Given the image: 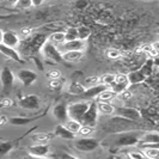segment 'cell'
I'll list each match as a JSON object with an SVG mask.
<instances>
[{"mask_svg":"<svg viewBox=\"0 0 159 159\" xmlns=\"http://www.w3.org/2000/svg\"><path fill=\"white\" fill-rule=\"evenodd\" d=\"M143 133V130H140V129H132V130H126V132L114 133L110 136V143L116 148L135 146L139 143Z\"/></svg>","mask_w":159,"mask_h":159,"instance_id":"1","label":"cell"},{"mask_svg":"<svg viewBox=\"0 0 159 159\" xmlns=\"http://www.w3.org/2000/svg\"><path fill=\"white\" fill-rule=\"evenodd\" d=\"M138 123L139 122H134L126 117L115 115L107 121L104 127L107 130H109L111 133H120V132H126V130H132V129H139L136 126Z\"/></svg>","mask_w":159,"mask_h":159,"instance_id":"2","label":"cell"},{"mask_svg":"<svg viewBox=\"0 0 159 159\" xmlns=\"http://www.w3.org/2000/svg\"><path fill=\"white\" fill-rule=\"evenodd\" d=\"M74 147L80 152H93L99 147V141L95 138L90 136H80V139H75L73 143Z\"/></svg>","mask_w":159,"mask_h":159,"instance_id":"3","label":"cell"},{"mask_svg":"<svg viewBox=\"0 0 159 159\" xmlns=\"http://www.w3.org/2000/svg\"><path fill=\"white\" fill-rule=\"evenodd\" d=\"M89 105H90V102H88V101H79V102H75V103L68 104L67 110H68L70 119L81 121L85 111L88 110Z\"/></svg>","mask_w":159,"mask_h":159,"instance_id":"4","label":"cell"},{"mask_svg":"<svg viewBox=\"0 0 159 159\" xmlns=\"http://www.w3.org/2000/svg\"><path fill=\"white\" fill-rule=\"evenodd\" d=\"M41 50H42V54L44 55V57H47L48 60H52L54 62L64 61L62 60V52L56 47L52 41H46L44 44L41 48Z\"/></svg>","mask_w":159,"mask_h":159,"instance_id":"5","label":"cell"},{"mask_svg":"<svg viewBox=\"0 0 159 159\" xmlns=\"http://www.w3.org/2000/svg\"><path fill=\"white\" fill-rule=\"evenodd\" d=\"M0 81H1V88L4 95L7 96L15 85V74L11 71L10 67H4L0 72Z\"/></svg>","mask_w":159,"mask_h":159,"instance_id":"6","label":"cell"},{"mask_svg":"<svg viewBox=\"0 0 159 159\" xmlns=\"http://www.w3.org/2000/svg\"><path fill=\"white\" fill-rule=\"evenodd\" d=\"M98 108H97V102H90L88 110L85 111L83 119H81V125H86V126H91V127H96L97 121H98Z\"/></svg>","mask_w":159,"mask_h":159,"instance_id":"7","label":"cell"},{"mask_svg":"<svg viewBox=\"0 0 159 159\" xmlns=\"http://www.w3.org/2000/svg\"><path fill=\"white\" fill-rule=\"evenodd\" d=\"M19 105L25 109V110H30V111H36V110H40L41 108V101L40 97L36 95H28L24 96L19 99Z\"/></svg>","mask_w":159,"mask_h":159,"instance_id":"8","label":"cell"},{"mask_svg":"<svg viewBox=\"0 0 159 159\" xmlns=\"http://www.w3.org/2000/svg\"><path fill=\"white\" fill-rule=\"evenodd\" d=\"M115 115H119L122 117L134 121V122H140L141 120V114L135 108H130V107H119L115 108Z\"/></svg>","mask_w":159,"mask_h":159,"instance_id":"9","label":"cell"},{"mask_svg":"<svg viewBox=\"0 0 159 159\" xmlns=\"http://www.w3.org/2000/svg\"><path fill=\"white\" fill-rule=\"evenodd\" d=\"M17 78L20 80V83L25 88H28V86H31L37 80V73L35 71H31V70H28V68H23V70L18 71Z\"/></svg>","mask_w":159,"mask_h":159,"instance_id":"10","label":"cell"},{"mask_svg":"<svg viewBox=\"0 0 159 159\" xmlns=\"http://www.w3.org/2000/svg\"><path fill=\"white\" fill-rule=\"evenodd\" d=\"M28 152L31 157H37V158H43V157H48L49 152H50V147L48 143H35L28 148Z\"/></svg>","mask_w":159,"mask_h":159,"instance_id":"11","label":"cell"},{"mask_svg":"<svg viewBox=\"0 0 159 159\" xmlns=\"http://www.w3.org/2000/svg\"><path fill=\"white\" fill-rule=\"evenodd\" d=\"M0 53H1V55L6 56V57L16 61L18 64H23L24 62V60L20 57V54L17 52L15 48L8 47V46L4 44V43H0Z\"/></svg>","mask_w":159,"mask_h":159,"instance_id":"12","label":"cell"},{"mask_svg":"<svg viewBox=\"0 0 159 159\" xmlns=\"http://www.w3.org/2000/svg\"><path fill=\"white\" fill-rule=\"evenodd\" d=\"M47 36L43 35V34H35L30 37V40L28 41V49L30 52H35L37 49H41L42 46L44 44V42L47 41Z\"/></svg>","mask_w":159,"mask_h":159,"instance_id":"13","label":"cell"},{"mask_svg":"<svg viewBox=\"0 0 159 159\" xmlns=\"http://www.w3.org/2000/svg\"><path fill=\"white\" fill-rule=\"evenodd\" d=\"M53 116L55 117L59 122H66L70 119L68 116V110H67V104L66 103H57L53 108Z\"/></svg>","mask_w":159,"mask_h":159,"instance_id":"14","label":"cell"},{"mask_svg":"<svg viewBox=\"0 0 159 159\" xmlns=\"http://www.w3.org/2000/svg\"><path fill=\"white\" fill-rule=\"evenodd\" d=\"M107 88H108V86H105L103 84H98V85L91 86V88H86L85 91L80 95V97L84 98V99H93L96 97H98L99 93H101L103 90H105Z\"/></svg>","mask_w":159,"mask_h":159,"instance_id":"15","label":"cell"},{"mask_svg":"<svg viewBox=\"0 0 159 159\" xmlns=\"http://www.w3.org/2000/svg\"><path fill=\"white\" fill-rule=\"evenodd\" d=\"M60 50L61 52H68V50H83L85 48L84 41L79 40H73V41H66L62 44H60Z\"/></svg>","mask_w":159,"mask_h":159,"instance_id":"16","label":"cell"},{"mask_svg":"<svg viewBox=\"0 0 159 159\" xmlns=\"http://www.w3.org/2000/svg\"><path fill=\"white\" fill-rule=\"evenodd\" d=\"M54 134L55 136H59L64 140H74L75 138V134L72 133L70 129H67L65 125H56L54 128Z\"/></svg>","mask_w":159,"mask_h":159,"instance_id":"17","label":"cell"},{"mask_svg":"<svg viewBox=\"0 0 159 159\" xmlns=\"http://www.w3.org/2000/svg\"><path fill=\"white\" fill-rule=\"evenodd\" d=\"M2 43L8 47L16 48L19 44V37L15 31L8 30V31L4 32V35H2Z\"/></svg>","mask_w":159,"mask_h":159,"instance_id":"18","label":"cell"},{"mask_svg":"<svg viewBox=\"0 0 159 159\" xmlns=\"http://www.w3.org/2000/svg\"><path fill=\"white\" fill-rule=\"evenodd\" d=\"M83 50H68L62 53V60L66 62H78L83 59Z\"/></svg>","mask_w":159,"mask_h":159,"instance_id":"19","label":"cell"},{"mask_svg":"<svg viewBox=\"0 0 159 159\" xmlns=\"http://www.w3.org/2000/svg\"><path fill=\"white\" fill-rule=\"evenodd\" d=\"M44 115H46V111L42 112L41 115L36 116V117H22V116H17V117H11V119H8V122H10L11 125H13V126H24V125L31 123L32 121H35V120L41 119V117L44 116Z\"/></svg>","mask_w":159,"mask_h":159,"instance_id":"20","label":"cell"},{"mask_svg":"<svg viewBox=\"0 0 159 159\" xmlns=\"http://www.w3.org/2000/svg\"><path fill=\"white\" fill-rule=\"evenodd\" d=\"M127 75H128V80H129V85L130 84H140V83H143L145 80L147 79V77L140 70L130 72V73H128Z\"/></svg>","mask_w":159,"mask_h":159,"instance_id":"21","label":"cell"},{"mask_svg":"<svg viewBox=\"0 0 159 159\" xmlns=\"http://www.w3.org/2000/svg\"><path fill=\"white\" fill-rule=\"evenodd\" d=\"M55 136L54 133H37L31 135V140L35 143H48Z\"/></svg>","mask_w":159,"mask_h":159,"instance_id":"22","label":"cell"},{"mask_svg":"<svg viewBox=\"0 0 159 159\" xmlns=\"http://www.w3.org/2000/svg\"><path fill=\"white\" fill-rule=\"evenodd\" d=\"M97 108H98V111L99 114H103V115H112L115 114V108L111 103L109 102H102V101H98L97 102Z\"/></svg>","mask_w":159,"mask_h":159,"instance_id":"23","label":"cell"},{"mask_svg":"<svg viewBox=\"0 0 159 159\" xmlns=\"http://www.w3.org/2000/svg\"><path fill=\"white\" fill-rule=\"evenodd\" d=\"M116 97H117V93H116L112 89L107 88L105 90H103V91L99 93V96H98L97 98H98V101H102V102H111Z\"/></svg>","mask_w":159,"mask_h":159,"instance_id":"24","label":"cell"},{"mask_svg":"<svg viewBox=\"0 0 159 159\" xmlns=\"http://www.w3.org/2000/svg\"><path fill=\"white\" fill-rule=\"evenodd\" d=\"M159 143V133H145L143 132L139 143Z\"/></svg>","mask_w":159,"mask_h":159,"instance_id":"25","label":"cell"},{"mask_svg":"<svg viewBox=\"0 0 159 159\" xmlns=\"http://www.w3.org/2000/svg\"><path fill=\"white\" fill-rule=\"evenodd\" d=\"M65 126L67 127V129H70L72 133L78 134L80 127H81V122H80V121H77V120L68 119L66 122H65Z\"/></svg>","mask_w":159,"mask_h":159,"instance_id":"26","label":"cell"},{"mask_svg":"<svg viewBox=\"0 0 159 159\" xmlns=\"http://www.w3.org/2000/svg\"><path fill=\"white\" fill-rule=\"evenodd\" d=\"M49 40L52 41L55 46H60L64 42H66V37H65V32L64 31H55L53 32L49 37Z\"/></svg>","mask_w":159,"mask_h":159,"instance_id":"27","label":"cell"},{"mask_svg":"<svg viewBox=\"0 0 159 159\" xmlns=\"http://www.w3.org/2000/svg\"><path fill=\"white\" fill-rule=\"evenodd\" d=\"M153 66H154V60H153L152 57H150V59H148V60H146V61H145V64L141 66L140 71L143 72V74L148 78V77L152 74V72H153Z\"/></svg>","mask_w":159,"mask_h":159,"instance_id":"28","label":"cell"},{"mask_svg":"<svg viewBox=\"0 0 159 159\" xmlns=\"http://www.w3.org/2000/svg\"><path fill=\"white\" fill-rule=\"evenodd\" d=\"M13 147H15V143H12V141H2V143H0V157L6 156L7 153H10L13 150Z\"/></svg>","mask_w":159,"mask_h":159,"instance_id":"29","label":"cell"},{"mask_svg":"<svg viewBox=\"0 0 159 159\" xmlns=\"http://www.w3.org/2000/svg\"><path fill=\"white\" fill-rule=\"evenodd\" d=\"M85 89L86 88H85L83 84H79V83H73V84L70 85V88H68V93L80 96L84 91H85Z\"/></svg>","mask_w":159,"mask_h":159,"instance_id":"30","label":"cell"},{"mask_svg":"<svg viewBox=\"0 0 159 159\" xmlns=\"http://www.w3.org/2000/svg\"><path fill=\"white\" fill-rule=\"evenodd\" d=\"M77 29H78V39H79V40L85 41L90 37L91 30H90L89 26H86V25H80L79 28H77Z\"/></svg>","mask_w":159,"mask_h":159,"instance_id":"31","label":"cell"},{"mask_svg":"<svg viewBox=\"0 0 159 159\" xmlns=\"http://www.w3.org/2000/svg\"><path fill=\"white\" fill-rule=\"evenodd\" d=\"M65 37L66 41H73L78 39V29L75 26H70L65 31Z\"/></svg>","mask_w":159,"mask_h":159,"instance_id":"32","label":"cell"},{"mask_svg":"<svg viewBox=\"0 0 159 159\" xmlns=\"http://www.w3.org/2000/svg\"><path fill=\"white\" fill-rule=\"evenodd\" d=\"M116 79V74H112V73H108V74H104L103 77L101 78V84H103L105 86L110 88L112 84L115 83Z\"/></svg>","mask_w":159,"mask_h":159,"instance_id":"33","label":"cell"},{"mask_svg":"<svg viewBox=\"0 0 159 159\" xmlns=\"http://www.w3.org/2000/svg\"><path fill=\"white\" fill-rule=\"evenodd\" d=\"M101 84V78L98 75H92V77H88L86 79L84 80L83 85L85 88H91V86H95V85H98Z\"/></svg>","mask_w":159,"mask_h":159,"instance_id":"34","label":"cell"},{"mask_svg":"<svg viewBox=\"0 0 159 159\" xmlns=\"http://www.w3.org/2000/svg\"><path fill=\"white\" fill-rule=\"evenodd\" d=\"M105 55H107V57H109L111 60H116V59L121 57L122 53L120 52L119 49H116V48H109V49L105 50Z\"/></svg>","mask_w":159,"mask_h":159,"instance_id":"35","label":"cell"},{"mask_svg":"<svg viewBox=\"0 0 159 159\" xmlns=\"http://www.w3.org/2000/svg\"><path fill=\"white\" fill-rule=\"evenodd\" d=\"M140 52H143V53H146V54L151 55L152 57H154V56H157L159 54L158 52L154 49L153 44H143V47L140 48Z\"/></svg>","mask_w":159,"mask_h":159,"instance_id":"36","label":"cell"},{"mask_svg":"<svg viewBox=\"0 0 159 159\" xmlns=\"http://www.w3.org/2000/svg\"><path fill=\"white\" fill-rule=\"evenodd\" d=\"M95 132V127H91V126H86V125H81L78 134L80 136H90L92 133Z\"/></svg>","mask_w":159,"mask_h":159,"instance_id":"37","label":"cell"},{"mask_svg":"<svg viewBox=\"0 0 159 159\" xmlns=\"http://www.w3.org/2000/svg\"><path fill=\"white\" fill-rule=\"evenodd\" d=\"M143 154L146 156V158H159V148H143Z\"/></svg>","mask_w":159,"mask_h":159,"instance_id":"38","label":"cell"},{"mask_svg":"<svg viewBox=\"0 0 159 159\" xmlns=\"http://www.w3.org/2000/svg\"><path fill=\"white\" fill-rule=\"evenodd\" d=\"M15 6L17 8H20V10H26V8L31 7L32 2L31 0H16Z\"/></svg>","mask_w":159,"mask_h":159,"instance_id":"39","label":"cell"},{"mask_svg":"<svg viewBox=\"0 0 159 159\" xmlns=\"http://www.w3.org/2000/svg\"><path fill=\"white\" fill-rule=\"evenodd\" d=\"M115 83H117V84H123V85H127V86H129V80H128V75H127V74H123V73L116 74V79H115Z\"/></svg>","mask_w":159,"mask_h":159,"instance_id":"40","label":"cell"},{"mask_svg":"<svg viewBox=\"0 0 159 159\" xmlns=\"http://www.w3.org/2000/svg\"><path fill=\"white\" fill-rule=\"evenodd\" d=\"M48 85H49V88H50V89L57 90V89L61 88L62 81H61V79H60V78H56V79H50V80H49V83H48Z\"/></svg>","mask_w":159,"mask_h":159,"instance_id":"41","label":"cell"},{"mask_svg":"<svg viewBox=\"0 0 159 159\" xmlns=\"http://www.w3.org/2000/svg\"><path fill=\"white\" fill-rule=\"evenodd\" d=\"M47 77L49 79H56V78H61V72L59 71V70H50V71L47 73Z\"/></svg>","mask_w":159,"mask_h":159,"instance_id":"42","label":"cell"},{"mask_svg":"<svg viewBox=\"0 0 159 159\" xmlns=\"http://www.w3.org/2000/svg\"><path fill=\"white\" fill-rule=\"evenodd\" d=\"M128 157H129V158H133V159H143V158H146V156H145V154H143V152H141V151L130 152V153H128Z\"/></svg>","mask_w":159,"mask_h":159,"instance_id":"43","label":"cell"},{"mask_svg":"<svg viewBox=\"0 0 159 159\" xmlns=\"http://www.w3.org/2000/svg\"><path fill=\"white\" fill-rule=\"evenodd\" d=\"M12 105V101L10 98H4L1 102H0V108H8Z\"/></svg>","mask_w":159,"mask_h":159,"instance_id":"44","label":"cell"},{"mask_svg":"<svg viewBox=\"0 0 159 159\" xmlns=\"http://www.w3.org/2000/svg\"><path fill=\"white\" fill-rule=\"evenodd\" d=\"M32 29L31 28H23L22 30H20V34L23 35V36H25V37H28V36H31L32 34Z\"/></svg>","mask_w":159,"mask_h":159,"instance_id":"45","label":"cell"},{"mask_svg":"<svg viewBox=\"0 0 159 159\" xmlns=\"http://www.w3.org/2000/svg\"><path fill=\"white\" fill-rule=\"evenodd\" d=\"M53 157H56V158H74L73 154H68V153H56Z\"/></svg>","mask_w":159,"mask_h":159,"instance_id":"46","label":"cell"},{"mask_svg":"<svg viewBox=\"0 0 159 159\" xmlns=\"http://www.w3.org/2000/svg\"><path fill=\"white\" fill-rule=\"evenodd\" d=\"M117 96H120V98H122V99H128V98H130V97H132V93H130V92H128L127 90H125L123 92H121V93L117 95Z\"/></svg>","mask_w":159,"mask_h":159,"instance_id":"47","label":"cell"},{"mask_svg":"<svg viewBox=\"0 0 159 159\" xmlns=\"http://www.w3.org/2000/svg\"><path fill=\"white\" fill-rule=\"evenodd\" d=\"M32 59H34V61L36 62V64H35V65L37 66V68H39L40 71H43V70H44V67H43V65H42V62H41L40 60H39L37 57H32Z\"/></svg>","mask_w":159,"mask_h":159,"instance_id":"48","label":"cell"},{"mask_svg":"<svg viewBox=\"0 0 159 159\" xmlns=\"http://www.w3.org/2000/svg\"><path fill=\"white\" fill-rule=\"evenodd\" d=\"M8 122V119L5 115H0V126H4Z\"/></svg>","mask_w":159,"mask_h":159,"instance_id":"49","label":"cell"},{"mask_svg":"<svg viewBox=\"0 0 159 159\" xmlns=\"http://www.w3.org/2000/svg\"><path fill=\"white\" fill-rule=\"evenodd\" d=\"M43 1H44V0H31L32 6H35V7H39V6H41V5L43 4Z\"/></svg>","mask_w":159,"mask_h":159,"instance_id":"50","label":"cell"},{"mask_svg":"<svg viewBox=\"0 0 159 159\" xmlns=\"http://www.w3.org/2000/svg\"><path fill=\"white\" fill-rule=\"evenodd\" d=\"M153 47H154V49L159 53V41H157V42H154V43H153Z\"/></svg>","mask_w":159,"mask_h":159,"instance_id":"51","label":"cell"},{"mask_svg":"<svg viewBox=\"0 0 159 159\" xmlns=\"http://www.w3.org/2000/svg\"><path fill=\"white\" fill-rule=\"evenodd\" d=\"M2 35H4V32L2 30H0V43H2Z\"/></svg>","mask_w":159,"mask_h":159,"instance_id":"52","label":"cell"},{"mask_svg":"<svg viewBox=\"0 0 159 159\" xmlns=\"http://www.w3.org/2000/svg\"><path fill=\"white\" fill-rule=\"evenodd\" d=\"M158 35H159V31H158Z\"/></svg>","mask_w":159,"mask_h":159,"instance_id":"53","label":"cell"},{"mask_svg":"<svg viewBox=\"0 0 159 159\" xmlns=\"http://www.w3.org/2000/svg\"><path fill=\"white\" fill-rule=\"evenodd\" d=\"M0 55H1V53H0Z\"/></svg>","mask_w":159,"mask_h":159,"instance_id":"54","label":"cell"}]
</instances>
